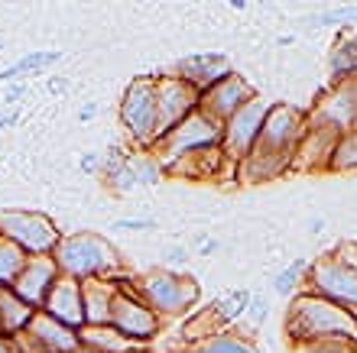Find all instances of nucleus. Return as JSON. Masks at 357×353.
I'll list each match as a JSON object with an SVG mask.
<instances>
[{"label": "nucleus", "instance_id": "2", "mask_svg": "<svg viewBox=\"0 0 357 353\" xmlns=\"http://www.w3.org/2000/svg\"><path fill=\"white\" fill-rule=\"evenodd\" d=\"M296 127H299V117H296L289 107H276V111L266 113L264 130H260L254 149H250V156H247L250 178H270L273 172L286 162L282 152L292 146Z\"/></svg>", "mask_w": 357, "mask_h": 353}, {"label": "nucleus", "instance_id": "27", "mask_svg": "<svg viewBox=\"0 0 357 353\" xmlns=\"http://www.w3.org/2000/svg\"><path fill=\"white\" fill-rule=\"evenodd\" d=\"M114 227H121V230H150V227H156L153 221H137V217H130V221H114Z\"/></svg>", "mask_w": 357, "mask_h": 353}, {"label": "nucleus", "instance_id": "22", "mask_svg": "<svg viewBox=\"0 0 357 353\" xmlns=\"http://www.w3.org/2000/svg\"><path fill=\"white\" fill-rule=\"evenodd\" d=\"M26 260H29V256L20 250V246H13L10 240H3V237H0V288H13L20 269L26 266Z\"/></svg>", "mask_w": 357, "mask_h": 353}, {"label": "nucleus", "instance_id": "6", "mask_svg": "<svg viewBox=\"0 0 357 353\" xmlns=\"http://www.w3.org/2000/svg\"><path fill=\"white\" fill-rule=\"evenodd\" d=\"M221 133L225 127H218L215 120H208L205 113H192L188 120H182L172 133H166L156 146H162V156L166 162L182 156H195V152H208V149L221 146Z\"/></svg>", "mask_w": 357, "mask_h": 353}, {"label": "nucleus", "instance_id": "13", "mask_svg": "<svg viewBox=\"0 0 357 353\" xmlns=\"http://www.w3.org/2000/svg\"><path fill=\"white\" fill-rule=\"evenodd\" d=\"M59 279H62V276H59V266L52 256H29L26 266L20 269L17 282H13V295L23 298L29 308L43 311L49 292H52V285H56Z\"/></svg>", "mask_w": 357, "mask_h": 353}, {"label": "nucleus", "instance_id": "8", "mask_svg": "<svg viewBox=\"0 0 357 353\" xmlns=\"http://www.w3.org/2000/svg\"><path fill=\"white\" fill-rule=\"evenodd\" d=\"M289 324L296 334H354L357 324L341 308L319 301V298H302L292 308Z\"/></svg>", "mask_w": 357, "mask_h": 353}, {"label": "nucleus", "instance_id": "12", "mask_svg": "<svg viewBox=\"0 0 357 353\" xmlns=\"http://www.w3.org/2000/svg\"><path fill=\"white\" fill-rule=\"evenodd\" d=\"M266 113H270V111H266L260 101H250L247 107H241V111H237L234 117L225 123L221 146H225L227 156H234V159H247V156H250V149H254L257 136H260V130H264Z\"/></svg>", "mask_w": 357, "mask_h": 353}, {"label": "nucleus", "instance_id": "7", "mask_svg": "<svg viewBox=\"0 0 357 353\" xmlns=\"http://www.w3.org/2000/svg\"><path fill=\"white\" fill-rule=\"evenodd\" d=\"M17 347L20 353H75L82 347V337L75 327H66L46 311H36L29 327L17 337Z\"/></svg>", "mask_w": 357, "mask_h": 353}, {"label": "nucleus", "instance_id": "10", "mask_svg": "<svg viewBox=\"0 0 357 353\" xmlns=\"http://www.w3.org/2000/svg\"><path fill=\"white\" fill-rule=\"evenodd\" d=\"M250 101H254V91L247 88L244 78H237V74L231 72L227 78L211 84L208 91H202V97H198V113H205L208 120H215L218 127H225V123L231 120L241 107H247Z\"/></svg>", "mask_w": 357, "mask_h": 353}, {"label": "nucleus", "instance_id": "25", "mask_svg": "<svg viewBox=\"0 0 357 353\" xmlns=\"http://www.w3.org/2000/svg\"><path fill=\"white\" fill-rule=\"evenodd\" d=\"M23 97H26V84H23V81H13L7 88V97H3V104H7L10 111H17V104L23 101Z\"/></svg>", "mask_w": 357, "mask_h": 353}, {"label": "nucleus", "instance_id": "17", "mask_svg": "<svg viewBox=\"0 0 357 353\" xmlns=\"http://www.w3.org/2000/svg\"><path fill=\"white\" fill-rule=\"evenodd\" d=\"M85 292V327H107L111 324V305L117 298L114 279H88L82 282Z\"/></svg>", "mask_w": 357, "mask_h": 353}, {"label": "nucleus", "instance_id": "26", "mask_svg": "<svg viewBox=\"0 0 357 353\" xmlns=\"http://www.w3.org/2000/svg\"><path fill=\"white\" fill-rule=\"evenodd\" d=\"M82 172H85V175L101 172V152H85V156H82Z\"/></svg>", "mask_w": 357, "mask_h": 353}, {"label": "nucleus", "instance_id": "32", "mask_svg": "<svg viewBox=\"0 0 357 353\" xmlns=\"http://www.w3.org/2000/svg\"><path fill=\"white\" fill-rule=\"evenodd\" d=\"M66 88H68V81H62V78H56V81H52V91H56V94H62Z\"/></svg>", "mask_w": 357, "mask_h": 353}, {"label": "nucleus", "instance_id": "34", "mask_svg": "<svg viewBox=\"0 0 357 353\" xmlns=\"http://www.w3.org/2000/svg\"><path fill=\"white\" fill-rule=\"evenodd\" d=\"M0 49H3V46H0Z\"/></svg>", "mask_w": 357, "mask_h": 353}, {"label": "nucleus", "instance_id": "9", "mask_svg": "<svg viewBox=\"0 0 357 353\" xmlns=\"http://www.w3.org/2000/svg\"><path fill=\"white\" fill-rule=\"evenodd\" d=\"M111 327L127 340H150L160 331V315L143 298L127 295L123 288H117V298L111 305Z\"/></svg>", "mask_w": 357, "mask_h": 353}, {"label": "nucleus", "instance_id": "23", "mask_svg": "<svg viewBox=\"0 0 357 353\" xmlns=\"http://www.w3.org/2000/svg\"><path fill=\"white\" fill-rule=\"evenodd\" d=\"M192 353H257L250 344H244L241 337H208V340H202V344L195 347Z\"/></svg>", "mask_w": 357, "mask_h": 353}, {"label": "nucleus", "instance_id": "21", "mask_svg": "<svg viewBox=\"0 0 357 353\" xmlns=\"http://www.w3.org/2000/svg\"><path fill=\"white\" fill-rule=\"evenodd\" d=\"M82 344L91 347L98 353H130L133 350V340H127L123 334H117L111 324L107 327H82L78 331Z\"/></svg>", "mask_w": 357, "mask_h": 353}, {"label": "nucleus", "instance_id": "19", "mask_svg": "<svg viewBox=\"0 0 357 353\" xmlns=\"http://www.w3.org/2000/svg\"><path fill=\"white\" fill-rule=\"evenodd\" d=\"M319 285L328 292L331 298H338V301H351L357 305V269L351 266H335V262H325L319 269Z\"/></svg>", "mask_w": 357, "mask_h": 353}, {"label": "nucleus", "instance_id": "29", "mask_svg": "<svg viewBox=\"0 0 357 353\" xmlns=\"http://www.w3.org/2000/svg\"><path fill=\"white\" fill-rule=\"evenodd\" d=\"M20 120V111H10V113H3L0 117V130H7V127H13V123Z\"/></svg>", "mask_w": 357, "mask_h": 353}, {"label": "nucleus", "instance_id": "5", "mask_svg": "<svg viewBox=\"0 0 357 353\" xmlns=\"http://www.w3.org/2000/svg\"><path fill=\"white\" fill-rule=\"evenodd\" d=\"M140 295L156 315H178L198 301V285L188 276L160 269L140 279Z\"/></svg>", "mask_w": 357, "mask_h": 353}, {"label": "nucleus", "instance_id": "16", "mask_svg": "<svg viewBox=\"0 0 357 353\" xmlns=\"http://www.w3.org/2000/svg\"><path fill=\"white\" fill-rule=\"evenodd\" d=\"M104 182L117 195H127V191H133V188H140V185H156L160 182V166L146 156H127L121 162V168H114Z\"/></svg>", "mask_w": 357, "mask_h": 353}, {"label": "nucleus", "instance_id": "30", "mask_svg": "<svg viewBox=\"0 0 357 353\" xmlns=\"http://www.w3.org/2000/svg\"><path fill=\"white\" fill-rule=\"evenodd\" d=\"M94 111H98L94 104H85V107L78 111V120H91V117H94Z\"/></svg>", "mask_w": 357, "mask_h": 353}, {"label": "nucleus", "instance_id": "4", "mask_svg": "<svg viewBox=\"0 0 357 353\" xmlns=\"http://www.w3.org/2000/svg\"><path fill=\"white\" fill-rule=\"evenodd\" d=\"M0 237L26 256H52L62 240L56 221L39 211H0Z\"/></svg>", "mask_w": 357, "mask_h": 353}, {"label": "nucleus", "instance_id": "11", "mask_svg": "<svg viewBox=\"0 0 357 353\" xmlns=\"http://www.w3.org/2000/svg\"><path fill=\"white\" fill-rule=\"evenodd\" d=\"M156 88H160V140H162L166 133H172L178 123L188 120L198 111V97L202 94L192 84L182 81V78H176V74L156 78Z\"/></svg>", "mask_w": 357, "mask_h": 353}, {"label": "nucleus", "instance_id": "20", "mask_svg": "<svg viewBox=\"0 0 357 353\" xmlns=\"http://www.w3.org/2000/svg\"><path fill=\"white\" fill-rule=\"evenodd\" d=\"M59 58H62V52H49V49H43V52H26L23 58H17L13 65H7L3 72H0V84L23 81L26 74H43V72H49V68L56 65Z\"/></svg>", "mask_w": 357, "mask_h": 353}, {"label": "nucleus", "instance_id": "15", "mask_svg": "<svg viewBox=\"0 0 357 353\" xmlns=\"http://www.w3.org/2000/svg\"><path fill=\"white\" fill-rule=\"evenodd\" d=\"M231 74V65H227L225 56L218 52H205V56H188L176 65V78H182L185 84H192L198 94L208 91L211 84H218L221 78Z\"/></svg>", "mask_w": 357, "mask_h": 353}, {"label": "nucleus", "instance_id": "24", "mask_svg": "<svg viewBox=\"0 0 357 353\" xmlns=\"http://www.w3.org/2000/svg\"><path fill=\"white\" fill-rule=\"evenodd\" d=\"M299 269H302V262H296L292 269L280 272V276H276V282H273V288H276V292H289V288L296 285V272H299Z\"/></svg>", "mask_w": 357, "mask_h": 353}, {"label": "nucleus", "instance_id": "33", "mask_svg": "<svg viewBox=\"0 0 357 353\" xmlns=\"http://www.w3.org/2000/svg\"><path fill=\"white\" fill-rule=\"evenodd\" d=\"M75 353H98V350H91V347H85V344H82V347H78Z\"/></svg>", "mask_w": 357, "mask_h": 353}, {"label": "nucleus", "instance_id": "31", "mask_svg": "<svg viewBox=\"0 0 357 353\" xmlns=\"http://www.w3.org/2000/svg\"><path fill=\"white\" fill-rule=\"evenodd\" d=\"M254 317H257V321H264V317H266V305H264V301H254Z\"/></svg>", "mask_w": 357, "mask_h": 353}, {"label": "nucleus", "instance_id": "28", "mask_svg": "<svg viewBox=\"0 0 357 353\" xmlns=\"http://www.w3.org/2000/svg\"><path fill=\"white\" fill-rule=\"evenodd\" d=\"M0 353H20L17 337H3V334H0Z\"/></svg>", "mask_w": 357, "mask_h": 353}, {"label": "nucleus", "instance_id": "18", "mask_svg": "<svg viewBox=\"0 0 357 353\" xmlns=\"http://www.w3.org/2000/svg\"><path fill=\"white\" fill-rule=\"evenodd\" d=\"M36 308H29L23 298L13 295V288H0V334L20 337L29 327Z\"/></svg>", "mask_w": 357, "mask_h": 353}, {"label": "nucleus", "instance_id": "1", "mask_svg": "<svg viewBox=\"0 0 357 353\" xmlns=\"http://www.w3.org/2000/svg\"><path fill=\"white\" fill-rule=\"evenodd\" d=\"M52 260L59 266V276L75 282L88 279H111L114 272L121 269V256L114 253V246L98 233H66L59 240Z\"/></svg>", "mask_w": 357, "mask_h": 353}, {"label": "nucleus", "instance_id": "14", "mask_svg": "<svg viewBox=\"0 0 357 353\" xmlns=\"http://www.w3.org/2000/svg\"><path fill=\"white\" fill-rule=\"evenodd\" d=\"M43 311H46L49 317L62 321L66 327L82 331V327H85V292H82V282L62 276V279L52 285V292H49Z\"/></svg>", "mask_w": 357, "mask_h": 353}, {"label": "nucleus", "instance_id": "3", "mask_svg": "<svg viewBox=\"0 0 357 353\" xmlns=\"http://www.w3.org/2000/svg\"><path fill=\"white\" fill-rule=\"evenodd\" d=\"M121 120L140 146H156L160 140V88L156 78H133L123 91Z\"/></svg>", "mask_w": 357, "mask_h": 353}]
</instances>
